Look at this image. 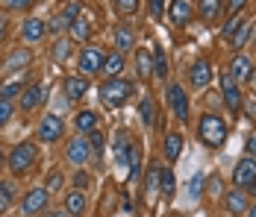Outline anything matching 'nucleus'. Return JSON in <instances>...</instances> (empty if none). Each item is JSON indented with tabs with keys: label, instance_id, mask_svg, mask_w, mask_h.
I'll use <instances>...</instances> for the list:
<instances>
[{
	"label": "nucleus",
	"instance_id": "obj_36",
	"mask_svg": "<svg viewBox=\"0 0 256 217\" xmlns=\"http://www.w3.org/2000/svg\"><path fill=\"white\" fill-rule=\"evenodd\" d=\"M159 176H162V168H150L148 170V179H144V185H148V194H150V197H154L156 191H159Z\"/></svg>",
	"mask_w": 256,
	"mask_h": 217
},
{
	"label": "nucleus",
	"instance_id": "obj_37",
	"mask_svg": "<svg viewBox=\"0 0 256 217\" xmlns=\"http://www.w3.org/2000/svg\"><path fill=\"white\" fill-rule=\"evenodd\" d=\"M24 91V82L21 79H15V82H9V85H3L0 88V100H12V97H18Z\"/></svg>",
	"mask_w": 256,
	"mask_h": 217
},
{
	"label": "nucleus",
	"instance_id": "obj_51",
	"mask_svg": "<svg viewBox=\"0 0 256 217\" xmlns=\"http://www.w3.org/2000/svg\"><path fill=\"white\" fill-rule=\"evenodd\" d=\"M6 24H9V21H6V18H3V15H0V35H3V32H6Z\"/></svg>",
	"mask_w": 256,
	"mask_h": 217
},
{
	"label": "nucleus",
	"instance_id": "obj_47",
	"mask_svg": "<svg viewBox=\"0 0 256 217\" xmlns=\"http://www.w3.org/2000/svg\"><path fill=\"white\" fill-rule=\"evenodd\" d=\"M65 26H68V21H65V18L59 15V18H53V21H50V26H48V29H50V32H62Z\"/></svg>",
	"mask_w": 256,
	"mask_h": 217
},
{
	"label": "nucleus",
	"instance_id": "obj_4",
	"mask_svg": "<svg viewBox=\"0 0 256 217\" xmlns=\"http://www.w3.org/2000/svg\"><path fill=\"white\" fill-rule=\"evenodd\" d=\"M36 135H38V141L53 144V141H59V138L65 135V123H62V118H59V115H44V118L38 121Z\"/></svg>",
	"mask_w": 256,
	"mask_h": 217
},
{
	"label": "nucleus",
	"instance_id": "obj_13",
	"mask_svg": "<svg viewBox=\"0 0 256 217\" xmlns=\"http://www.w3.org/2000/svg\"><path fill=\"white\" fill-rule=\"evenodd\" d=\"M209 79H212V65H209L206 59H198V62L188 68V82H192L194 88H204V85H209Z\"/></svg>",
	"mask_w": 256,
	"mask_h": 217
},
{
	"label": "nucleus",
	"instance_id": "obj_5",
	"mask_svg": "<svg viewBox=\"0 0 256 217\" xmlns=\"http://www.w3.org/2000/svg\"><path fill=\"white\" fill-rule=\"evenodd\" d=\"M221 94H224L227 109H230L232 115H238V112H242L244 97H242V88H238V82H236V76H232V73H224V76H221Z\"/></svg>",
	"mask_w": 256,
	"mask_h": 217
},
{
	"label": "nucleus",
	"instance_id": "obj_3",
	"mask_svg": "<svg viewBox=\"0 0 256 217\" xmlns=\"http://www.w3.org/2000/svg\"><path fill=\"white\" fill-rule=\"evenodd\" d=\"M36 159H38V147L32 144V141H21V144L9 153V170L15 176H24L26 170L36 165Z\"/></svg>",
	"mask_w": 256,
	"mask_h": 217
},
{
	"label": "nucleus",
	"instance_id": "obj_27",
	"mask_svg": "<svg viewBox=\"0 0 256 217\" xmlns=\"http://www.w3.org/2000/svg\"><path fill=\"white\" fill-rule=\"evenodd\" d=\"M26 62H30V50L18 47L12 56H9V62H6V73H12V71H18V68H24Z\"/></svg>",
	"mask_w": 256,
	"mask_h": 217
},
{
	"label": "nucleus",
	"instance_id": "obj_42",
	"mask_svg": "<svg viewBox=\"0 0 256 217\" xmlns=\"http://www.w3.org/2000/svg\"><path fill=\"white\" fill-rule=\"evenodd\" d=\"M62 182H65V176H62L59 170H53L50 176H48V185H44V188H48V191H59V188H62Z\"/></svg>",
	"mask_w": 256,
	"mask_h": 217
},
{
	"label": "nucleus",
	"instance_id": "obj_34",
	"mask_svg": "<svg viewBox=\"0 0 256 217\" xmlns=\"http://www.w3.org/2000/svg\"><path fill=\"white\" fill-rule=\"evenodd\" d=\"M127 165H130V179H138V173H142V153L136 147H130Z\"/></svg>",
	"mask_w": 256,
	"mask_h": 217
},
{
	"label": "nucleus",
	"instance_id": "obj_26",
	"mask_svg": "<svg viewBox=\"0 0 256 217\" xmlns=\"http://www.w3.org/2000/svg\"><path fill=\"white\" fill-rule=\"evenodd\" d=\"M159 191L165 194V197H174V191H177V179H174V170L162 168V176H159Z\"/></svg>",
	"mask_w": 256,
	"mask_h": 217
},
{
	"label": "nucleus",
	"instance_id": "obj_9",
	"mask_svg": "<svg viewBox=\"0 0 256 217\" xmlns=\"http://www.w3.org/2000/svg\"><path fill=\"white\" fill-rule=\"evenodd\" d=\"M168 103H171L177 121L188 123V94L182 91V85H171V88H168Z\"/></svg>",
	"mask_w": 256,
	"mask_h": 217
},
{
	"label": "nucleus",
	"instance_id": "obj_17",
	"mask_svg": "<svg viewBox=\"0 0 256 217\" xmlns=\"http://www.w3.org/2000/svg\"><path fill=\"white\" fill-rule=\"evenodd\" d=\"M44 97H48V94H44V85H42V82L30 85V88H24V97H21V109H24V112H32V109H36V106H38Z\"/></svg>",
	"mask_w": 256,
	"mask_h": 217
},
{
	"label": "nucleus",
	"instance_id": "obj_11",
	"mask_svg": "<svg viewBox=\"0 0 256 217\" xmlns=\"http://www.w3.org/2000/svg\"><path fill=\"white\" fill-rule=\"evenodd\" d=\"M88 156H92V150H88V138H71V144H68V150H65V159L80 168V165L88 162Z\"/></svg>",
	"mask_w": 256,
	"mask_h": 217
},
{
	"label": "nucleus",
	"instance_id": "obj_15",
	"mask_svg": "<svg viewBox=\"0 0 256 217\" xmlns=\"http://www.w3.org/2000/svg\"><path fill=\"white\" fill-rule=\"evenodd\" d=\"M86 91H88V79H86V76H68V79H65V97H68V103L82 100Z\"/></svg>",
	"mask_w": 256,
	"mask_h": 217
},
{
	"label": "nucleus",
	"instance_id": "obj_18",
	"mask_svg": "<svg viewBox=\"0 0 256 217\" xmlns=\"http://www.w3.org/2000/svg\"><path fill=\"white\" fill-rule=\"evenodd\" d=\"M221 9H224V0H198V12H200V18L206 24H215Z\"/></svg>",
	"mask_w": 256,
	"mask_h": 217
},
{
	"label": "nucleus",
	"instance_id": "obj_7",
	"mask_svg": "<svg viewBox=\"0 0 256 217\" xmlns=\"http://www.w3.org/2000/svg\"><path fill=\"white\" fill-rule=\"evenodd\" d=\"M48 203H50V191H48V188H32V191L24 197V203H21V212H24L26 217H36L38 212L48 209Z\"/></svg>",
	"mask_w": 256,
	"mask_h": 217
},
{
	"label": "nucleus",
	"instance_id": "obj_19",
	"mask_svg": "<svg viewBox=\"0 0 256 217\" xmlns=\"http://www.w3.org/2000/svg\"><path fill=\"white\" fill-rule=\"evenodd\" d=\"M44 32H48V24H44V21H38V18H26L24 29H21L24 41H42V38H44Z\"/></svg>",
	"mask_w": 256,
	"mask_h": 217
},
{
	"label": "nucleus",
	"instance_id": "obj_10",
	"mask_svg": "<svg viewBox=\"0 0 256 217\" xmlns=\"http://www.w3.org/2000/svg\"><path fill=\"white\" fill-rule=\"evenodd\" d=\"M224 209H227V215H244L250 206H248V191L244 188H232L230 194H224Z\"/></svg>",
	"mask_w": 256,
	"mask_h": 217
},
{
	"label": "nucleus",
	"instance_id": "obj_35",
	"mask_svg": "<svg viewBox=\"0 0 256 217\" xmlns=\"http://www.w3.org/2000/svg\"><path fill=\"white\" fill-rule=\"evenodd\" d=\"M242 24H244V18H242V15H230V21L224 24V29H221V35H224L227 41H232V35L238 32V26H242Z\"/></svg>",
	"mask_w": 256,
	"mask_h": 217
},
{
	"label": "nucleus",
	"instance_id": "obj_23",
	"mask_svg": "<svg viewBox=\"0 0 256 217\" xmlns=\"http://www.w3.org/2000/svg\"><path fill=\"white\" fill-rule=\"evenodd\" d=\"M136 68H138V76H154V53H148V50H138V56H136Z\"/></svg>",
	"mask_w": 256,
	"mask_h": 217
},
{
	"label": "nucleus",
	"instance_id": "obj_16",
	"mask_svg": "<svg viewBox=\"0 0 256 217\" xmlns=\"http://www.w3.org/2000/svg\"><path fill=\"white\" fill-rule=\"evenodd\" d=\"M230 73L236 76V82H244V79L254 76V62H250L244 53H238V56L230 62Z\"/></svg>",
	"mask_w": 256,
	"mask_h": 217
},
{
	"label": "nucleus",
	"instance_id": "obj_24",
	"mask_svg": "<svg viewBox=\"0 0 256 217\" xmlns=\"http://www.w3.org/2000/svg\"><path fill=\"white\" fill-rule=\"evenodd\" d=\"M124 71V56H121V50H115L112 56H106V62H103V73H109V76H121Z\"/></svg>",
	"mask_w": 256,
	"mask_h": 217
},
{
	"label": "nucleus",
	"instance_id": "obj_30",
	"mask_svg": "<svg viewBox=\"0 0 256 217\" xmlns=\"http://www.w3.org/2000/svg\"><path fill=\"white\" fill-rule=\"evenodd\" d=\"M154 76H159V79L168 76V59H165V50L162 47L154 50Z\"/></svg>",
	"mask_w": 256,
	"mask_h": 217
},
{
	"label": "nucleus",
	"instance_id": "obj_21",
	"mask_svg": "<svg viewBox=\"0 0 256 217\" xmlns=\"http://www.w3.org/2000/svg\"><path fill=\"white\" fill-rule=\"evenodd\" d=\"M180 153H182V135L180 132H168L165 135V159L168 162H177Z\"/></svg>",
	"mask_w": 256,
	"mask_h": 217
},
{
	"label": "nucleus",
	"instance_id": "obj_53",
	"mask_svg": "<svg viewBox=\"0 0 256 217\" xmlns=\"http://www.w3.org/2000/svg\"><path fill=\"white\" fill-rule=\"evenodd\" d=\"M244 215H248V217H256V203L250 206V209H248V212H244Z\"/></svg>",
	"mask_w": 256,
	"mask_h": 217
},
{
	"label": "nucleus",
	"instance_id": "obj_31",
	"mask_svg": "<svg viewBox=\"0 0 256 217\" xmlns=\"http://www.w3.org/2000/svg\"><path fill=\"white\" fill-rule=\"evenodd\" d=\"M12 200H15V185L12 182H0V215L9 212Z\"/></svg>",
	"mask_w": 256,
	"mask_h": 217
},
{
	"label": "nucleus",
	"instance_id": "obj_14",
	"mask_svg": "<svg viewBox=\"0 0 256 217\" xmlns=\"http://www.w3.org/2000/svg\"><path fill=\"white\" fill-rule=\"evenodd\" d=\"M192 15H194L192 0H174L171 3V21H174V26H186L192 21Z\"/></svg>",
	"mask_w": 256,
	"mask_h": 217
},
{
	"label": "nucleus",
	"instance_id": "obj_50",
	"mask_svg": "<svg viewBox=\"0 0 256 217\" xmlns=\"http://www.w3.org/2000/svg\"><path fill=\"white\" fill-rule=\"evenodd\" d=\"M209 188H212V194H221V179L212 176V185H209Z\"/></svg>",
	"mask_w": 256,
	"mask_h": 217
},
{
	"label": "nucleus",
	"instance_id": "obj_22",
	"mask_svg": "<svg viewBox=\"0 0 256 217\" xmlns=\"http://www.w3.org/2000/svg\"><path fill=\"white\" fill-rule=\"evenodd\" d=\"M65 212H68L71 217L86 215V197H82V191H71L68 197H65Z\"/></svg>",
	"mask_w": 256,
	"mask_h": 217
},
{
	"label": "nucleus",
	"instance_id": "obj_12",
	"mask_svg": "<svg viewBox=\"0 0 256 217\" xmlns=\"http://www.w3.org/2000/svg\"><path fill=\"white\" fill-rule=\"evenodd\" d=\"M130 132L127 129H115V135H112V153H115V165H127V156H130Z\"/></svg>",
	"mask_w": 256,
	"mask_h": 217
},
{
	"label": "nucleus",
	"instance_id": "obj_33",
	"mask_svg": "<svg viewBox=\"0 0 256 217\" xmlns=\"http://www.w3.org/2000/svg\"><path fill=\"white\" fill-rule=\"evenodd\" d=\"M88 32H92V24H88V18H82V15H80L77 21L71 24V35H74L77 41H86V38H88Z\"/></svg>",
	"mask_w": 256,
	"mask_h": 217
},
{
	"label": "nucleus",
	"instance_id": "obj_45",
	"mask_svg": "<svg viewBox=\"0 0 256 217\" xmlns=\"http://www.w3.org/2000/svg\"><path fill=\"white\" fill-rule=\"evenodd\" d=\"M36 0H3V6L6 9H30Z\"/></svg>",
	"mask_w": 256,
	"mask_h": 217
},
{
	"label": "nucleus",
	"instance_id": "obj_28",
	"mask_svg": "<svg viewBox=\"0 0 256 217\" xmlns=\"http://www.w3.org/2000/svg\"><path fill=\"white\" fill-rule=\"evenodd\" d=\"M115 44H118V50H121V53L132 47V29H130L127 24H121L118 29H115Z\"/></svg>",
	"mask_w": 256,
	"mask_h": 217
},
{
	"label": "nucleus",
	"instance_id": "obj_38",
	"mask_svg": "<svg viewBox=\"0 0 256 217\" xmlns=\"http://www.w3.org/2000/svg\"><path fill=\"white\" fill-rule=\"evenodd\" d=\"M248 35H250V21L244 18V24L238 26V32L232 35V47H244V41H248Z\"/></svg>",
	"mask_w": 256,
	"mask_h": 217
},
{
	"label": "nucleus",
	"instance_id": "obj_48",
	"mask_svg": "<svg viewBox=\"0 0 256 217\" xmlns=\"http://www.w3.org/2000/svg\"><path fill=\"white\" fill-rule=\"evenodd\" d=\"M74 185H77V188H86V185H88V176H86L82 170H80L77 176H74Z\"/></svg>",
	"mask_w": 256,
	"mask_h": 217
},
{
	"label": "nucleus",
	"instance_id": "obj_39",
	"mask_svg": "<svg viewBox=\"0 0 256 217\" xmlns=\"http://www.w3.org/2000/svg\"><path fill=\"white\" fill-rule=\"evenodd\" d=\"M80 12H82V6H80L77 0H74V3H68V6H65V12H62V18H65V21H68V26L74 24V21H77L80 18Z\"/></svg>",
	"mask_w": 256,
	"mask_h": 217
},
{
	"label": "nucleus",
	"instance_id": "obj_6",
	"mask_svg": "<svg viewBox=\"0 0 256 217\" xmlns=\"http://www.w3.org/2000/svg\"><path fill=\"white\" fill-rule=\"evenodd\" d=\"M103 62H106V53L100 47H86L80 53V71L82 76H94V73H103Z\"/></svg>",
	"mask_w": 256,
	"mask_h": 217
},
{
	"label": "nucleus",
	"instance_id": "obj_25",
	"mask_svg": "<svg viewBox=\"0 0 256 217\" xmlns=\"http://www.w3.org/2000/svg\"><path fill=\"white\" fill-rule=\"evenodd\" d=\"M74 123H77L80 132H92V129H98V115L92 109H82L77 118H74Z\"/></svg>",
	"mask_w": 256,
	"mask_h": 217
},
{
	"label": "nucleus",
	"instance_id": "obj_55",
	"mask_svg": "<svg viewBox=\"0 0 256 217\" xmlns=\"http://www.w3.org/2000/svg\"><path fill=\"white\" fill-rule=\"evenodd\" d=\"M0 165H3V147H0Z\"/></svg>",
	"mask_w": 256,
	"mask_h": 217
},
{
	"label": "nucleus",
	"instance_id": "obj_41",
	"mask_svg": "<svg viewBox=\"0 0 256 217\" xmlns=\"http://www.w3.org/2000/svg\"><path fill=\"white\" fill-rule=\"evenodd\" d=\"M115 9H118L121 15H132V12L138 9V0H115Z\"/></svg>",
	"mask_w": 256,
	"mask_h": 217
},
{
	"label": "nucleus",
	"instance_id": "obj_52",
	"mask_svg": "<svg viewBox=\"0 0 256 217\" xmlns=\"http://www.w3.org/2000/svg\"><path fill=\"white\" fill-rule=\"evenodd\" d=\"M244 191H248V194H254V197H256V179L250 182V185H248V188H244Z\"/></svg>",
	"mask_w": 256,
	"mask_h": 217
},
{
	"label": "nucleus",
	"instance_id": "obj_44",
	"mask_svg": "<svg viewBox=\"0 0 256 217\" xmlns=\"http://www.w3.org/2000/svg\"><path fill=\"white\" fill-rule=\"evenodd\" d=\"M148 6H150V15H154L156 21L165 15V0H148Z\"/></svg>",
	"mask_w": 256,
	"mask_h": 217
},
{
	"label": "nucleus",
	"instance_id": "obj_8",
	"mask_svg": "<svg viewBox=\"0 0 256 217\" xmlns=\"http://www.w3.org/2000/svg\"><path fill=\"white\" fill-rule=\"evenodd\" d=\"M254 179H256V159L254 156H244L236 165V170H232V182H236V188H248Z\"/></svg>",
	"mask_w": 256,
	"mask_h": 217
},
{
	"label": "nucleus",
	"instance_id": "obj_54",
	"mask_svg": "<svg viewBox=\"0 0 256 217\" xmlns=\"http://www.w3.org/2000/svg\"><path fill=\"white\" fill-rule=\"evenodd\" d=\"M50 217H71V215H68V212H53Z\"/></svg>",
	"mask_w": 256,
	"mask_h": 217
},
{
	"label": "nucleus",
	"instance_id": "obj_49",
	"mask_svg": "<svg viewBox=\"0 0 256 217\" xmlns=\"http://www.w3.org/2000/svg\"><path fill=\"white\" fill-rule=\"evenodd\" d=\"M248 156H254V159H256V135L248 138Z\"/></svg>",
	"mask_w": 256,
	"mask_h": 217
},
{
	"label": "nucleus",
	"instance_id": "obj_20",
	"mask_svg": "<svg viewBox=\"0 0 256 217\" xmlns=\"http://www.w3.org/2000/svg\"><path fill=\"white\" fill-rule=\"evenodd\" d=\"M138 118H142L144 126H154L156 123V106H154V97L150 94H144L138 100Z\"/></svg>",
	"mask_w": 256,
	"mask_h": 217
},
{
	"label": "nucleus",
	"instance_id": "obj_2",
	"mask_svg": "<svg viewBox=\"0 0 256 217\" xmlns=\"http://www.w3.org/2000/svg\"><path fill=\"white\" fill-rule=\"evenodd\" d=\"M198 135H200V141L206 147H212V150H218V147L227 141V123L221 121L218 115H204L200 123H198Z\"/></svg>",
	"mask_w": 256,
	"mask_h": 217
},
{
	"label": "nucleus",
	"instance_id": "obj_1",
	"mask_svg": "<svg viewBox=\"0 0 256 217\" xmlns=\"http://www.w3.org/2000/svg\"><path fill=\"white\" fill-rule=\"evenodd\" d=\"M130 94H132V82H127L124 76H109L100 85V100L106 109H121L127 106Z\"/></svg>",
	"mask_w": 256,
	"mask_h": 217
},
{
	"label": "nucleus",
	"instance_id": "obj_32",
	"mask_svg": "<svg viewBox=\"0 0 256 217\" xmlns=\"http://www.w3.org/2000/svg\"><path fill=\"white\" fill-rule=\"evenodd\" d=\"M50 53H53L56 62H68V59H71V38H59V41L53 44Z\"/></svg>",
	"mask_w": 256,
	"mask_h": 217
},
{
	"label": "nucleus",
	"instance_id": "obj_43",
	"mask_svg": "<svg viewBox=\"0 0 256 217\" xmlns=\"http://www.w3.org/2000/svg\"><path fill=\"white\" fill-rule=\"evenodd\" d=\"M12 112H15V106H12V100H0V126L12 118Z\"/></svg>",
	"mask_w": 256,
	"mask_h": 217
},
{
	"label": "nucleus",
	"instance_id": "obj_29",
	"mask_svg": "<svg viewBox=\"0 0 256 217\" xmlns=\"http://www.w3.org/2000/svg\"><path fill=\"white\" fill-rule=\"evenodd\" d=\"M103 147H106L103 132H100V129H92V132H88V150H92V156H94V159H100V156H103Z\"/></svg>",
	"mask_w": 256,
	"mask_h": 217
},
{
	"label": "nucleus",
	"instance_id": "obj_40",
	"mask_svg": "<svg viewBox=\"0 0 256 217\" xmlns=\"http://www.w3.org/2000/svg\"><path fill=\"white\" fill-rule=\"evenodd\" d=\"M188 194H192L194 200H198V197L204 194V173H194V176H192V185H188Z\"/></svg>",
	"mask_w": 256,
	"mask_h": 217
},
{
	"label": "nucleus",
	"instance_id": "obj_46",
	"mask_svg": "<svg viewBox=\"0 0 256 217\" xmlns=\"http://www.w3.org/2000/svg\"><path fill=\"white\" fill-rule=\"evenodd\" d=\"M244 6H248V0H227V9H230V15H238Z\"/></svg>",
	"mask_w": 256,
	"mask_h": 217
}]
</instances>
